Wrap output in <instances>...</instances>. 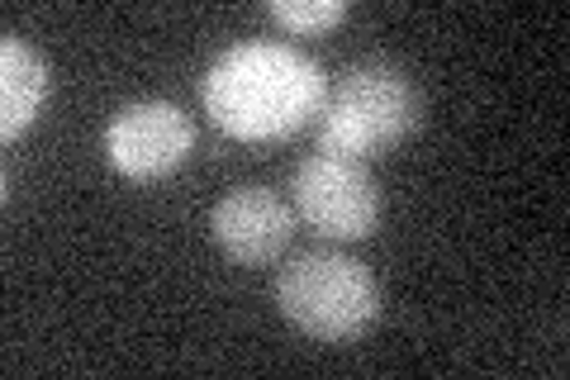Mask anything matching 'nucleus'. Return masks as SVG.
<instances>
[{"instance_id":"obj_1","label":"nucleus","mask_w":570,"mask_h":380,"mask_svg":"<svg viewBox=\"0 0 570 380\" xmlns=\"http://www.w3.org/2000/svg\"><path fill=\"white\" fill-rule=\"evenodd\" d=\"M200 100L228 138L272 143L324 110L328 81L324 67L291 43H234L209 62Z\"/></svg>"},{"instance_id":"obj_2","label":"nucleus","mask_w":570,"mask_h":380,"mask_svg":"<svg viewBox=\"0 0 570 380\" xmlns=\"http://www.w3.org/2000/svg\"><path fill=\"white\" fill-rule=\"evenodd\" d=\"M276 304L291 329L314 342H352L381 319V285L371 266L343 252H299L281 266Z\"/></svg>"},{"instance_id":"obj_3","label":"nucleus","mask_w":570,"mask_h":380,"mask_svg":"<svg viewBox=\"0 0 570 380\" xmlns=\"http://www.w3.org/2000/svg\"><path fill=\"white\" fill-rule=\"evenodd\" d=\"M419 110H423L419 90L404 71L381 62L352 67L337 77L324 110H318V153H337L356 162L376 157L414 134Z\"/></svg>"},{"instance_id":"obj_4","label":"nucleus","mask_w":570,"mask_h":380,"mask_svg":"<svg viewBox=\"0 0 570 380\" xmlns=\"http://www.w3.org/2000/svg\"><path fill=\"white\" fill-rule=\"evenodd\" d=\"M295 210L337 243H356L371 238L381 224V191L356 157H337V153H314L295 167Z\"/></svg>"},{"instance_id":"obj_5","label":"nucleus","mask_w":570,"mask_h":380,"mask_svg":"<svg viewBox=\"0 0 570 380\" xmlns=\"http://www.w3.org/2000/svg\"><path fill=\"white\" fill-rule=\"evenodd\" d=\"M195 153V119L171 100H134L105 124V157L129 181H163Z\"/></svg>"},{"instance_id":"obj_6","label":"nucleus","mask_w":570,"mask_h":380,"mask_svg":"<svg viewBox=\"0 0 570 380\" xmlns=\"http://www.w3.org/2000/svg\"><path fill=\"white\" fill-rule=\"evenodd\" d=\"M209 228L214 243L224 247V257H234L238 266H266L291 243L295 210L272 186H234L228 195H219Z\"/></svg>"},{"instance_id":"obj_7","label":"nucleus","mask_w":570,"mask_h":380,"mask_svg":"<svg viewBox=\"0 0 570 380\" xmlns=\"http://www.w3.org/2000/svg\"><path fill=\"white\" fill-rule=\"evenodd\" d=\"M52 71L20 33L0 39V138L14 143L48 105Z\"/></svg>"},{"instance_id":"obj_8","label":"nucleus","mask_w":570,"mask_h":380,"mask_svg":"<svg viewBox=\"0 0 570 380\" xmlns=\"http://www.w3.org/2000/svg\"><path fill=\"white\" fill-rule=\"evenodd\" d=\"M266 14H272L285 33L309 39V33H324L347 20V0H272Z\"/></svg>"}]
</instances>
